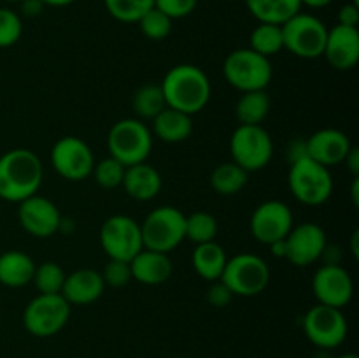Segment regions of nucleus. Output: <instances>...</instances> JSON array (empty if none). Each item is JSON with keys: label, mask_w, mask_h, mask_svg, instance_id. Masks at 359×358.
Instances as JSON below:
<instances>
[{"label": "nucleus", "mask_w": 359, "mask_h": 358, "mask_svg": "<svg viewBox=\"0 0 359 358\" xmlns=\"http://www.w3.org/2000/svg\"><path fill=\"white\" fill-rule=\"evenodd\" d=\"M44 167L27 147H14L0 157V200L20 204L35 195L42 185Z\"/></svg>", "instance_id": "f257e3e1"}, {"label": "nucleus", "mask_w": 359, "mask_h": 358, "mask_svg": "<svg viewBox=\"0 0 359 358\" xmlns=\"http://www.w3.org/2000/svg\"><path fill=\"white\" fill-rule=\"evenodd\" d=\"M160 86L167 107L177 109L189 116L205 109L212 93L209 76L191 63H179L172 67L165 74Z\"/></svg>", "instance_id": "f03ea898"}, {"label": "nucleus", "mask_w": 359, "mask_h": 358, "mask_svg": "<svg viewBox=\"0 0 359 358\" xmlns=\"http://www.w3.org/2000/svg\"><path fill=\"white\" fill-rule=\"evenodd\" d=\"M287 186L298 202L305 206H321L332 197L333 178L328 167L309 157L291 161Z\"/></svg>", "instance_id": "7ed1b4c3"}, {"label": "nucleus", "mask_w": 359, "mask_h": 358, "mask_svg": "<svg viewBox=\"0 0 359 358\" xmlns=\"http://www.w3.org/2000/svg\"><path fill=\"white\" fill-rule=\"evenodd\" d=\"M107 150L111 157L121 161L125 167L142 164L153 150V133L140 119H119L109 130Z\"/></svg>", "instance_id": "20e7f679"}, {"label": "nucleus", "mask_w": 359, "mask_h": 358, "mask_svg": "<svg viewBox=\"0 0 359 358\" xmlns=\"http://www.w3.org/2000/svg\"><path fill=\"white\" fill-rule=\"evenodd\" d=\"M224 79L238 91L266 90L272 81V63L270 58L252 51L251 48H241L231 51L223 63Z\"/></svg>", "instance_id": "39448f33"}, {"label": "nucleus", "mask_w": 359, "mask_h": 358, "mask_svg": "<svg viewBox=\"0 0 359 358\" xmlns=\"http://www.w3.org/2000/svg\"><path fill=\"white\" fill-rule=\"evenodd\" d=\"M146 249L170 253L186 239V214L174 206H161L151 211L140 223Z\"/></svg>", "instance_id": "423d86ee"}, {"label": "nucleus", "mask_w": 359, "mask_h": 358, "mask_svg": "<svg viewBox=\"0 0 359 358\" xmlns=\"http://www.w3.org/2000/svg\"><path fill=\"white\" fill-rule=\"evenodd\" d=\"M238 297H256L270 283V269L265 260L252 253H238L226 260L219 277Z\"/></svg>", "instance_id": "0eeeda50"}, {"label": "nucleus", "mask_w": 359, "mask_h": 358, "mask_svg": "<svg viewBox=\"0 0 359 358\" xmlns=\"http://www.w3.org/2000/svg\"><path fill=\"white\" fill-rule=\"evenodd\" d=\"M280 27H283L284 49L304 60L323 56L328 28L318 16L300 11Z\"/></svg>", "instance_id": "6e6552de"}, {"label": "nucleus", "mask_w": 359, "mask_h": 358, "mask_svg": "<svg viewBox=\"0 0 359 358\" xmlns=\"http://www.w3.org/2000/svg\"><path fill=\"white\" fill-rule=\"evenodd\" d=\"M72 305L62 297V293L44 295L39 293L32 298L23 311V325L27 332L34 337H53L65 329L70 318Z\"/></svg>", "instance_id": "1a4fd4ad"}, {"label": "nucleus", "mask_w": 359, "mask_h": 358, "mask_svg": "<svg viewBox=\"0 0 359 358\" xmlns=\"http://www.w3.org/2000/svg\"><path fill=\"white\" fill-rule=\"evenodd\" d=\"M230 153L245 172L262 171L272 160V137L262 125H238L230 137Z\"/></svg>", "instance_id": "9d476101"}, {"label": "nucleus", "mask_w": 359, "mask_h": 358, "mask_svg": "<svg viewBox=\"0 0 359 358\" xmlns=\"http://www.w3.org/2000/svg\"><path fill=\"white\" fill-rule=\"evenodd\" d=\"M100 246L109 258L130 262L144 249L140 223L126 214L109 216L100 227Z\"/></svg>", "instance_id": "9b49d317"}, {"label": "nucleus", "mask_w": 359, "mask_h": 358, "mask_svg": "<svg viewBox=\"0 0 359 358\" xmlns=\"http://www.w3.org/2000/svg\"><path fill=\"white\" fill-rule=\"evenodd\" d=\"M304 332L314 346L333 350L346 340L349 325L342 309L318 304L305 312Z\"/></svg>", "instance_id": "f8f14e48"}, {"label": "nucleus", "mask_w": 359, "mask_h": 358, "mask_svg": "<svg viewBox=\"0 0 359 358\" xmlns=\"http://www.w3.org/2000/svg\"><path fill=\"white\" fill-rule=\"evenodd\" d=\"M49 158L56 174L67 181H83L90 178L95 167L93 151L76 135H65L56 140Z\"/></svg>", "instance_id": "ddd939ff"}, {"label": "nucleus", "mask_w": 359, "mask_h": 358, "mask_svg": "<svg viewBox=\"0 0 359 358\" xmlns=\"http://www.w3.org/2000/svg\"><path fill=\"white\" fill-rule=\"evenodd\" d=\"M312 293L318 304L344 309L354 295L353 277L340 263H325L312 277Z\"/></svg>", "instance_id": "4468645a"}, {"label": "nucleus", "mask_w": 359, "mask_h": 358, "mask_svg": "<svg viewBox=\"0 0 359 358\" xmlns=\"http://www.w3.org/2000/svg\"><path fill=\"white\" fill-rule=\"evenodd\" d=\"M251 234L262 244L270 246L272 242L286 239L293 223V213L287 204L280 200H266L255 209L251 216Z\"/></svg>", "instance_id": "2eb2a0df"}, {"label": "nucleus", "mask_w": 359, "mask_h": 358, "mask_svg": "<svg viewBox=\"0 0 359 358\" xmlns=\"http://www.w3.org/2000/svg\"><path fill=\"white\" fill-rule=\"evenodd\" d=\"M18 221L27 234L48 239L62 227V214L53 200L35 193L18 204Z\"/></svg>", "instance_id": "dca6fc26"}, {"label": "nucleus", "mask_w": 359, "mask_h": 358, "mask_svg": "<svg viewBox=\"0 0 359 358\" xmlns=\"http://www.w3.org/2000/svg\"><path fill=\"white\" fill-rule=\"evenodd\" d=\"M286 260L294 267H309L321 260L326 244V234L318 223L297 225L286 235Z\"/></svg>", "instance_id": "f3484780"}, {"label": "nucleus", "mask_w": 359, "mask_h": 358, "mask_svg": "<svg viewBox=\"0 0 359 358\" xmlns=\"http://www.w3.org/2000/svg\"><path fill=\"white\" fill-rule=\"evenodd\" d=\"M326 62L337 70H351L359 62V30L356 27H344L337 23L328 28L325 51Z\"/></svg>", "instance_id": "a211bd4d"}, {"label": "nucleus", "mask_w": 359, "mask_h": 358, "mask_svg": "<svg viewBox=\"0 0 359 358\" xmlns=\"http://www.w3.org/2000/svg\"><path fill=\"white\" fill-rule=\"evenodd\" d=\"M353 147L351 139L337 128H321L305 140V157L312 158L325 167L344 164L349 150Z\"/></svg>", "instance_id": "6ab92c4d"}, {"label": "nucleus", "mask_w": 359, "mask_h": 358, "mask_svg": "<svg viewBox=\"0 0 359 358\" xmlns=\"http://www.w3.org/2000/svg\"><path fill=\"white\" fill-rule=\"evenodd\" d=\"M105 283L102 274L93 269H79L67 274L62 288V297L70 305H88L104 295Z\"/></svg>", "instance_id": "aec40b11"}, {"label": "nucleus", "mask_w": 359, "mask_h": 358, "mask_svg": "<svg viewBox=\"0 0 359 358\" xmlns=\"http://www.w3.org/2000/svg\"><path fill=\"white\" fill-rule=\"evenodd\" d=\"M130 267H132V279L140 284H147V286L163 284L165 281L170 279L172 270H174L167 253L146 248L130 260Z\"/></svg>", "instance_id": "412c9836"}, {"label": "nucleus", "mask_w": 359, "mask_h": 358, "mask_svg": "<svg viewBox=\"0 0 359 358\" xmlns=\"http://www.w3.org/2000/svg\"><path fill=\"white\" fill-rule=\"evenodd\" d=\"M161 185H163V181H161L160 172L147 161L126 167L125 178L121 183L128 197L139 200V202L153 200L161 192Z\"/></svg>", "instance_id": "4be33fe9"}, {"label": "nucleus", "mask_w": 359, "mask_h": 358, "mask_svg": "<svg viewBox=\"0 0 359 358\" xmlns=\"http://www.w3.org/2000/svg\"><path fill=\"white\" fill-rule=\"evenodd\" d=\"M35 262L20 249H9L0 255V284L7 288H21L32 283Z\"/></svg>", "instance_id": "5701e85b"}, {"label": "nucleus", "mask_w": 359, "mask_h": 358, "mask_svg": "<svg viewBox=\"0 0 359 358\" xmlns=\"http://www.w3.org/2000/svg\"><path fill=\"white\" fill-rule=\"evenodd\" d=\"M193 132L191 116L177 109L165 107L156 118H153L151 133L168 144H177L188 139Z\"/></svg>", "instance_id": "b1692460"}, {"label": "nucleus", "mask_w": 359, "mask_h": 358, "mask_svg": "<svg viewBox=\"0 0 359 358\" xmlns=\"http://www.w3.org/2000/svg\"><path fill=\"white\" fill-rule=\"evenodd\" d=\"M226 260L228 256L224 253L223 246L217 244L216 241L196 244V248L191 253L193 269L202 279L209 281V283L219 279L224 265H226Z\"/></svg>", "instance_id": "393cba45"}, {"label": "nucleus", "mask_w": 359, "mask_h": 358, "mask_svg": "<svg viewBox=\"0 0 359 358\" xmlns=\"http://www.w3.org/2000/svg\"><path fill=\"white\" fill-rule=\"evenodd\" d=\"M258 23L283 25L302 11L300 0H244Z\"/></svg>", "instance_id": "a878e982"}, {"label": "nucleus", "mask_w": 359, "mask_h": 358, "mask_svg": "<svg viewBox=\"0 0 359 358\" xmlns=\"http://www.w3.org/2000/svg\"><path fill=\"white\" fill-rule=\"evenodd\" d=\"M270 111V97L266 90L244 91L235 105L238 125H262Z\"/></svg>", "instance_id": "bb28decb"}, {"label": "nucleus", "mask_w": 359, "mask_h": 358, "mask_svg": "<svg viewBox=\"0 0 359 358\" xmlns=\"http://www.w3.org/2000/svg\"><path fill=\"white\" fill-rule=\"evenodd\" d=\"M249 181V172H245L241 165L235 161H224L219 164L210 174V186L216 193L224 197L237 195L244 190Z\"/></svg>", "instance_id": "cd10ccee"}, {"label": "nucleus", "mask_w": 359, "mask_h": 358, "mask_svg": "<svg viewBox=\"0 0 359 358\" xmlns=\"http://www.w3.org/2000/svg\"><path fill=\"white\" fill-rule=\"evenodd\" d=\"M132 107L135 114L142 119H153L167 107L163 91L160 84L147 83L137 88L132 97Z\"/></svg>", "instance_id": "c85d7f7f"}, {"label": "nucleus", "mask_w": 359, "mask_h": 358, "mask_svg": "<svg viewBox=\"0 0 359 358\" xmlns=\"http://www.w3.org/2000/svg\"><path fill=\"white\" fill-rule=\"evenodd\" d=\"M249 42H251L249 48L252 51L270 58V56L277 55V53H280L284 49L283 27L273 23H258L255 27V30L251 32Z\"/></svg>", "instance_id": "c756f323"}, {"label": "nucleus", "mask_w": 359, "mask_h": 358, "mask_svg": "<svg viewBox=\"0 0 359 358\" xmlns=\"http://www.w3.org/2000/svg\"><path fill=\"white\" fill-rule=\"evenodd\" d=\"M217 230H219L217 220L207 211H196L186 216V239L195 244L216 241Z\"/></svg>", "instance_id": "7c9ffc66"}, {"label": "nucleus", "mask_w": 359, "mask_h": 358, "mask_svg": "<svg viewBox=\"0 0 359 358\" xmlns=\"http://www.w3.org/2000/svg\"><path fill=\"white\" fill-rule=\"evenodd\" d=\"M65 270L56 262H44L39 267H35L32 283L35 284L39 293L44 295H56L62 293L63 283H65Z\"/></svg>", "instance_id": "2f4dec72"}, {"label": "nucleus", "mask_w": 359, "mask_h": 358, "mask_svg": "<svg viewBox=\"0 0 359 358\" xmlns=\"http://www.w3.org/2000/svg\"><path fill=\"white\" fill-rule=\"evenodd\" d=\"M107 13L121 23H137L154 7V0H104Z\"/></svg>", "instance_id": "473e14b6"}, {"label": "nucleus", "mask_w": 359, "mask_h": 358, "mask_svg": "<svg viewBox=\"0 0 359 358\" xmlns=\"http://www.w3.org/2000/svg\"><path fill=\"white\" fill-rule=\"evenodd\" d=\"M125 165L121 161H118L116 158H112L109 154L107 158H102L100 161H95L93 167V178L97 181L98 186L105 190H114L118 186H121L123 178H125Z\"/></svg>", "instance_id": "72a5a7b5"}, {"label": "nucleus", "mask_w": 359, "mask_h": 358, "mask_svg": "<svg viewBox=\"0 0 359 358\" xmlns=\"http://www.w3.org/2000/svg\"><path fill=\"white\" fill-rule=\"evenodd\" d=\"M137 23H139L144 37L151 39V41H163L172 32V20L156 7L147 11Z\"/></svg>", "instance_id": "f704fd0d"}, {"label": "nucleus", "mask_w": 359, "mask_h": 358, "mask_svg": "<svg viewBox=\"0 0 359 358\" xmlns=\"http://www.w3.org/2000/svg\"><path fill=\"white\" fill-rule=\"evenodd\" d=\"M23 34V23L16 11L0 7V48H11Z\"/></svg>", "instance_id": "c9c22d12"}, {"label": "nucleus", "mask_w": 359, "mask_h": 358, "mask_svg": "<svg viewBox=\"0 0 359 358\" xmlns=\"http://www.w3.org/2000/svg\"><path fill=\"white\" fill-rule=\"evenodd\" d=\"M100 274L105 286L121 288L132 281V267H130V262H125V260L109 258Z\"/></svg>", "instance_id": "e433bc0d"}, {"label": "nucleus", "mask_w": 359, "mask_h": 358, "mask_svg": "<svg viewBox=\"0 0 359 358\" xmlns=\"http://www.w3.org/2000/svg\"><path fill=\"white\" fill-rule=\"evenodd\" d=\"M198 0H154V7L167 14L170 20H181L195 11Z\"/></svg>", "instance_id": "4c0bfd02"}, {"label": "nucleus", "mask_w": 359, "mask_h": 358, "mask_svg": "<svg viewBox=\"0 0 359 358\" xmlns=\"http://www.w3.org/2000/svg\"><path fill=\"white\" fill-rule=\"evenodd\" d=\"M235 295L231 293L230 288L223 283L221 279L210 281V286L207 290V302L214 307H226L230 305V302L233 300Z\"/></svg>", "instance_id": "58836bf2"}, {"label": "nucleus", "mask_w": 359, "mask_h": 358, "mask_svg": "<svg viewBox=\"0 0 359 358\" xmlns=\"http://www.w3.org/2000/svg\"><path fill=\"white\" fill-rule=\"evenodd\" d=\"M359 23V6L354 4H346L339 11V25L344 27H356Z\"/></svg>", "instance_id": "ea45409f"}, {"label": "nucleus", "mask_w": 359, "mask_h": 358, "mask_svg": "<svg viewBox=\"0 0 359 358\" xmlns=\"http://www.w3.org/2000/svg\"><path fill=\"white\" fill-rule=\"evenodd\" d=\"M44 4H42V0H21L20 2V9H21V14L27 18H35L39 16V14L42 13V9H44Z\"/></svg>", "instance_id": "a19ab883"}, {"label": "nucleus", "mask_w": 359, "mask_h": 358, "mask_svg": "<svg viewBox=\"0 0 359 358\" xmlns=\"http://www.w3.org/2000/svg\"><path fill=\"white\" fill-rule=\"evenodd\" d=\"M344 164L347 165L349 172L353 174V178H359V150L356 146H353L347 153V157L344 158Z\"/></svg>", "instance_id": "79ce46f5"}, {"label": "nucleus", "mask_w": 359, "mask_h": 358, "mask_svg": "<svg viewBox=\"0 0 359 358\" xmlns=\"http://www.w3.org/2000/svg\"><path fill=\"white\" fill-rule=\"evenodd\" d=\"M269 248H270V253H272L273 256H277V258H286V241H284V239L272 242Z\"/></svg>", "instance_id": "37998d69"}, {"label": "nucleus", "mask_w": 359, "mask_h": 358, "mask_svg": "<svg viewBox=\"0 0 359 358\" xmlns=\"http://www.w3.org/2000/svg\"><path fill=\"white\" fill-rule=\"evenodd\" d=\"M300 2H302V6L312 7V9H323V7L330 6L333 0H300Z\"/></svg>", "instance_id": "c03bdc74"}, {"label": "nucleus", "mask_w": 359, "mask_h": 358, "mask_svg": "<svg viewBox=\"0 0 359 358\" xmlns=\"http://www.w3.org/2000/svg\"><path fill=\"white\" fill-rule=\"evenodd\" d=\"M74 2H76V0H42L44 6H51V7H67Z\"/></svg>", "instance_id": "a18cd8bd"}, {"label": "nucleus", "mask_w": 359, "mask_h": 358, "mask_svg": "<svg viewBox=\"0 0 359 358\" xmlns=\"http://www.w3.org/2000/svg\"><path fill=\"white\" fill-rule=\"evenodd\" d=\"M351 195H353L354 206H359V178H354L353 190H351Z\"/></svg>", "instance_id": "49530a36"}, {"label": "nucleus", "mask_w": 359, "mask_h": 358, "mask_svg": "<svg viewBox=\"0 0 359 358\" xmlns=\"http://www.w3.org/2000/svg\"><path fill=\"white\" fill-rule=\"evenodd\" d=\"M358 239H359V230H354V234H353V241H351V249H353V253H354V258H358V256H359Z\"/></svg>", "instance_id": "de8ad7c7"}, {"label": "nucleus", "mask_w": 359, "mask_h": 358, "mask_svg": "<svg viewBox=\"0 0 359 358\" xmlns=\"http://www.w3.org/2000/svg\"><path fill=\"white\" fill-rule=\"evenodd\" d=\"M339 358H358V354H354V353H346V354H342V357H339Z\"/></svg>", "instance_id": "09e8293b"}, {"label": "nucleus", "mask_w": 359, "mask_h": 358, "mask_svg": "<svg viewBox=\"0 0 359 358\" xmlns=\"http://www.w3.org/2000/svg\"><path fill=\"white\" fill-rule=\"evenodd\" d=\"M4 2H9V4H20L21 2V0H4Z\"/></svg>", "instance_id": "8fccbe9b"}]
</instances>
